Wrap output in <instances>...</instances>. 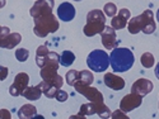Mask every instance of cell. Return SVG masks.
Segmentation results:
<instances>
[{
	"label": "cell",
	"mask_w": 159,
	"mask_h": 119,
	"mask_svg": "<svg viewBox=\"0 0 159 119\" xmlns=\"http://www.w3.org/2000/svg\"><path fill=\"white\" fill-rule=\"evenodd\" d=\"M41 95H42V91H41V86H39V84L36 85V86H28L23 92V96L27 100H31V101L38 100L39 98H41Z\"/></svg>",
	"instance_id": "e0dca14e"
},
{
	"label": "cell",
	"mask_w": 159,
	"mask_h": 119,
	"mask_svg": "<svg viewBox=\"0 0 159 119\" xmlns=\"http://www.w3.org/2000/svg\"><path fill=\"white\" fill-rule=\"evenodd\" d=\"M9 33H10V31L8 27H2V25H0V42H2Z\"/></svg>",
	"instance_id": "f546056e"
},
{
	"label": "cell",
	"mask_w": 159,
	"mask_h": 119,
	"mask_svg": "<svg viewBox=\"0 0 159 119\" xmlns=\"http://www.w3.org/2000/svg\"><path fill=\"white\" fill-rule=\"evenodd\" d=\"M127 29L131 34H138L143 31L145 34H152L157 29V24L154 20V14L153 11L147 9L143 11V14L130 18L127 23Z\"/></svg>",
	"instance_id": "7a4b0ae2"
},
{
	"label": "cell",
	"mask_w": 159,
	"mask_h": 119,
	"mask_svg": "<svg viewBox=\"0 0 159 119\" xmlns=\"http://www.w3.org/2000/svg\"><path fill=\"white\" fill-rule=\"evenodd\" d=\"M73 2H82V0H73Z\"/></svg>",
	"instance_id": "8d00e7d4"
},
{
	"label": "cell",
	"mask_w": 159,
	"mask_h": 119,
	"mask_svg": "<svg viewBox=\"0 0 159 119\" xmlns=\"http://www.w3.org/2000/svg\"><path fill=\"white\" fill-rule=\"evenodd\" d=\"M88 67L94 72H103L110 66V55L106 51L94 49L92 51L87 57Z\"/></svg>",
	"instance_id": "5b68a950"
},
{
	"label": "cell",
	"mask_w": 159,
	"mask_h": 119,
	"mask_svg": "<svg viewBox=\"0 0 159 119\" xmlns=\"http://www.w3.org/2000/svg\"><path fill=\"white\" fill-rule=\"evenodd\" d=\"M155 17H157V20H158V23H159V9H158V11H157V14H155Z\"/></svg>",
	"instance_id": "d590c367"
},
{
	"label": "cell",
	"mask_w": 159,
	"mask_h": 119,
	"mask_svg": "<svg viewBox=\"0 0 159 119\" xmlns=\"http://www.w3.org/2000/svg\"><path fill=\"white\" fill-rule=\"evenodd\" d=\"M8 74H9L8 67H5V66H0V81H4L8 77Z\"/></svg>",
	"instance_id": "f1b7e54d"
},
{
	"label": "cell",
	"mask_w": 159,
	"mask_h": 119,
	"mask_svg": "<svg viewBox=\"0 0 159 119\" xmlns=\"http://www.w3.org/2000/svg\"><path fill=\"white\" fill-rule=\"evenodd\" d=\"M28 83H30V76L25 72H19L17 74V76L14 77V81L9 86V94L11 96H20L23 95L24 90L28 87Z\"/></svg>",
	"instance_id": "52a82bcc"
},
{
	"label": "cell",
	"mask_w": 159,
	"mask_h": 119,
	"mask_svg": "<svg viewBox=\"0 0 159 119\" xmlns=\"http://www.w3.org/2000/svg\"><path fill=\"white\" fill-rule=\"evenodd\" d=\"M130 18H131V13H130V10L126 9V8H122V9L118 10V11H117V14L112 18V20H111V27H112L115 31L124 29L126 25H127Z\"/></svg>",
	"instance_id": "8fae6325"
},
{
	"label": "cell",
	"mask_w": 159,
	"mask_h": 119,
	"mask_svg": "<svg viewBox=\"0 0 159 119\" xmlns=\"http://www.w3.org/2000/svg\"><path fill=\"white\" fill-rule=\"evenodd\" d=\"M155 76H157V79H158V80H159V62L157 63V66H155Z\"/></svg>",
	"instance_id": "d6a6232c"
},
{
	"label": "cell",
	"mask_w": 159,
	"mask_h": 119,
	"mask_svg": "<svg viewBox=\"0 0 159 119\" xmlns=\"http://www.w3.org/2000/svg\"><path fill=\"white\" fill-rule=\"evenodd\" d=\"M69 119H85V117L80 115V114H75V115H71Z\"/></svg>",
	"instance_id": "1f68e13d"
},
{
	"label": "cell",
	"mask_w": 159,
	"mask_h": 119,
	"mask_svg": "<svg viewBox=\"0 0 159 119\" xmlns=\"http://www.w3.org/2000/svg\"><path fill=\"white\" fill-rule=\"evenodd\" d=\"M55 99L57 100V101H60V103H64V101H66L69 99V94L66 91H64V90H59L57 91V94H56V96H55Z\"/></svg>",
	"instance_id": "4316f807"
},
{
	"label": "cell",
	"mask_w": 159,
	"mask_h": 119,
	"mask_svg": "<svg viewBox=\"0 0 159 119\" xmlns=\"http://www.w3.org/2000/svg\"><path fill=\"white\" fill-rule=\"evenodd\" d=\"M80 115L88 117V115H94L96 114V105L94 103H87V104H82L80 109H79V113Z\"/></svg>",
	"instance_id": "603a6c76"
},
{
	"label": "cell",
	"mask_w": 159,
	"mask_h": 119,
	"mask_svg": "<svg viewBox=\"0 0 159 119\" xmlns=\"http://www.w3.org/2000/svg\"><path fill=\"white\" fill-rule=\"evenodd\" d=\"M103 13H104V15H107L110 18H113L117 14V6H116V4L107 3L104 5V8H103Z\"/></svg>",
	"instance_id": "d4e9b609"
},
{
	"label": "cell",
	"mask_w": 159,
	"mask_h": 119,
	"mask_svg": "<svg viewBox=\"0 0 159 119\" xmlns=\"http://www.w3.org/2000/svg\"><path fill=\"white\" fill-rule=\"evenodd\" d=\"M75 6L68 2L61 3L60 6L57 8V18L62 22H71L75 18Z\"/></svg>",
	"instance_id": "7c38bea8"
},
{
	"label": "cell",
	"mask_w": 159,
	"mask_h": 119,
	"mask_svg": "<svg viewBox=\"0 0 159 119\" xmlns=\"http://www.w3.org/2000/svg\"><path fill=\"white\" fill-rule=\"evenodd\" d=\"M140 62L145 69H152L154 66L155 58H154L153 53H150V52H144V53L141 55V57H140Z\"/></svg>",
	"instance_id": "7402d4cb"
},
{
	"label": "cell",
	"mask_w": 159,
	"mask_h": 119,
	"mask_svg": "<svg viewBox=\"0 0 159 119\" xmlns=\"http://www.w3.org/2000/svg\"><path fill=\"white\" fill-rule=\"evenodd\" d=\"M51 53L52 52L47 48V46L42 45V46H39L36 51V63L39 69L43 67V66L46 65V62L51 58Z\"/></svg>",
	"instance_id": "5bb4252c"
},
{
	"label": "cell",
	"mask_w": 159,
	"mask_h": 119,
	"mask_svg": "<svg viewBox=\"0 0 159 119\" xmlns=\"http://www.w3.org/2000/svg\"><path fill=\"white\" fill-rule=\"evenodd\" d=\"M96 105V114L102 118V119H110L112 112L110 110V108L106 105L104 103H94Z\"/></svg>",
	"instance_id": "ac0fdd59"
},
{
	"label": "cell",
	"mask_w": 159,
	"mask_h": 119,
	"mask_svg": "<svg viewBox=\"0 0 159 119\" xmlns=\"http://www.w3.org/2000/svg\"><path fill=\"white\" fill-rule=\"evenodd\" d=\"M153 89H154V85L150 80H148V79H138L131 86V92L143 98L145 95L150 94Z\"/></svg>",
	"instance_id": "30bf717a"
},
{
	"label": "cell",
	"mask_w": 159,
	"mask_h": 119,
	"mask_svg": "<svg viewBox=\"0 0 159 119\" xmlns=\"http://www.w3.org/2000/svg\"><path fill=\"white\" fill-rule=\"evenodd\" d=\"M78 77H79V71L76 70H70L66 72V84H68L69 86H74V84L78 81Z\"/></svg>",
	"instance_id": "cb8c5ba5"
},
{
	"label": "cell",
	"mask_w": 159,
	"mask_h": 119,
	"mask_svg": "<svg viewBox=\"0 0 159 119\" xmlns=\"http://www.w3.org/2000/svg\"><path fill=\"white\" fill-rule=\"evenodd\" d=\"M5 4H7V0H0V9L4 8V6H5Z\"/></svg>",
	"instance_id": "836d02e7"
},
{
	"label": "cell",
	"mask_w": 159,
	"mask_h": 119,
	"mask_svg": "<svg viewBox=\"0 0 159 119\" xmlns=\"http://www.w3.org/2000/svg\"><path fill=\"white\" fill-rule=\"evenodd\" d=\"M135 62L134 53L130 48L116 47L110 55V65L115 72H126L129 71Z\"/></svg>",
	"instance_id": "3957f363"
},
{
	"label": "cell",
	"mask_w": 159,
	"mask_h": 119,
	"mask_svg": "<svg viewBox=\"0 0 159 119\" xmlns=\"http://www.w3.org/2000/svg\"><path fill=\"white\" fill-rule=\"evenodd\" d=\"M0 119H2V113H0Z\"/></svg>",
	"instance_id": "74e56055"
},
{
	"label": "cell",
	"mask_w": 159,
	"mask_h": 119,
	"mask_svg": "<svg viewBox=\"0 0 159 119\" xmlns=\"http://www.w3.org/2000/svg\"><path fill=\"white\" fill-rule=\"evenodd\" d=\"M0 113H2V119H11V114L8 109H0Z\"/></svg>",
	"instance_id": "4dcf8cb0"
},
{
	"label": "cell",
	"mask_w": 159,
	"mask_h": 119,
	"mask_svg": "<svg viewBox=\"0 0 159 119\" xmlns=\"http://www.w3.org/2000/svg\"><path fill=\"white\" fill-rule=\"evenodd\" d=\"M111 119H130V118L126 115V113L121 112L120 109H117L111 114Z\"/></svg>",
	"instance_id": "83f0119b"
},
{
	"label": "cell",
	"mask_w": 159,
	"mask_h": 119,
	"mask_svg": "<svg viewBox=\"0 0 159 119\" xmlns=\"http://www.w3.org/2000/svg\"><path fill=\"white\" fill-rule=\"evenodd\" d=\"M75 61V55L71 51H64L60 58H59V62L61 66H65V67H69V66H71Z\"/></svg>",
	"instance_id": "d6986e66"
},
{
	"label": "cell",
	"mask_w": 159,
	"mask_h": 119,
	"mask_svg": "<svg viewBox=\"0 0 159 119\" xmlns=\"http://www.w3.org/2000/svg\"><path fill=\"white\" fill-rule=\"evenodd\" d=\"M74 89L76 92H79V94H82L85 99L89 100V103H104L103 101V95H102V92L93 87L92 85H84L82 83H79L76 81L74 84Z\"/></svg>",
	"instance_id": "8992f818"
},
{
	"label": "cell",
	"mask_w": 159,
	"mask_h": 119,
	"mask_svg": "<svg viewBox=\"0 0 159 119\" xmlns=\"http://www.w3.org/2000/svg\"><path fill=\"white\" fill-rule=\"evenodd\" d=\"M22 41V36L17 32H13V33H9L2 42H0V47L2 48H7V49H11L17 47Z\"/></svg>",
	"instance_id": "9a60e30c"
},
{
	"label": "cell",
	"mask_w": 159,
	"mask_h": 119,
	"mask_svg": "<svg viewBox=\"0 0 159 119\" xmlns=\"http://www.w3.org/2000/svg\"><path fill=\"white\" fill-rule=\"evenodd\" d=\"M54 5L55 0H37L30 9V14L34 22L33 33L39 38H45L60 28L59 19L52 14Z\"/></svg>",
	"instance_id": "6da1fadb"
},
{
	"label": "cell",
	"mask_w": 159,
	"mask_h": 119,
	"mask_svg": "<svg viewBox=\"0 0 159 119\" xmlns=\"http://www.w3.org/2000/svg\"><path fill=\"white\" fill-rule=\"evenodd\" d=\"M101 41H102V45L104 48L111 49V51L118 46V39L116 36V31L111 27V25L110 27L106 25L104 31L101 33Z\"/></svg>",
	"instance_id": "9c48e42d"
},
{
	"label": "cell",
	"mask_w": 159,
	"mask_h": 119,
	"mask_svg": "<svg viewBox=\"0 0 159 119\" xmlns=\"http://www.w3.org/2000/svg\"><path fill=\"white\" fill-rule=\"evenodd\" d=\"M33 119H45V117L41 115V114H36V115L33 117Z\"/></svg>",
	"instance_id": "e575fe53"
},
{
	"label": "cell",
	"mask_w": 159,
	"mask_h": 119,
	"mask_svg": "<svg viewBox=\"0 0 159 119\" xmlns=\"http://www.w3.org/2000/svg\"><path fill=\"white\" fill-rule=\"evenodd\" d=\"M30 57V51L27 48H17L16 51V58L19 62H25Z\"/></svg>",
	"instance_id": "484cf974"
},
{
	"label": "cell",
	"mask_w": 159,
	"mask_h": 119,
	"mask_svg": "<svg viewBox=\"0 0 159 119\" xmlns=\"http://www.w3.org/2000/svg\"><path fill=\"white\" fill-rule=\"evenodd\" d=\"M78 81L82 83L84 85H92L94 81V76L90 71L88 70H83V71H79V77H78Z\"/></svg>",
	"instance_id": "44dd1931"
},
{
	"label": "cell",
	"mask_w": 159,
	"mask_h": 119,
	"mask_svg": "<svg viewBox=\"0 0 159 119\" xmlns=\"http://www.w3.org/2000/svg\"><path fill=\"white\" fill-rule=\"evenodd\" d=\"M103 81L106 84V86L115 90V91H118V90H122L126 85L125 80L122 77L120 76H117L112 72H107V74H104V77H103Z\"/></svg>",
	"instance_id": "4fadbf2b"
},
{
	"label": "cell",
	"mask_w": 159,
	"mask_h": 119,
	"mask_svg": "<svg viewBox=\"0 0 159 119\" xmlns=\"http://www.w3.org/2000/svg\"><path fill=\"white\" fill-rule=\"evenodd\" d=\"M141 103H143V98L141 96L130 92V94L125 95L121 99V101H120V110L124 112V113L132 112L134 109L139 108L140 105H141Z\"/></svg>",
	"instance_id": "ba28073f"
},
{
	"label": "cell",
	"mask_w": 159,
	"mask_h": 119,
	"mask_svg": "<svg viewBox=\"0 0 159 119\" xmlns=\"http://www.w3.org/2000/svg\"><path fill=\"white\" fill-rule=\"evenodd\" d=\"M19 119H33V117L37 114V109L32 104H24L17 112Z\"/></svg>",
	"instance_id": "2e32d148"
},
{
	"label": "cell",
	"mask_w": 159,
	"mask_h": 119,
	"mask_svg": "<svg viewBox=\"0 0 159 119\" xmlns=\"http://www.w3.org/2000/svg\"><path fill=\"white\" fill-rule=\"evenodd\" d=\"M106 28V15L99 9H93L87 14V24L83 32L87 37H94L101 34Z\"/></svg>",
	"instance_id": "277c9868"
},
{
	"label": "cell",
	"mask_w": 159,
	"mask_h": 119,
	"mask_svg": "<svg viewBox=\"0 0 159 119\" xmlns=\"http://www.w3.org/2000/svg\"><path fill=\"white\" fill-rule=\"evenodd\" d=\"M39 86H41V91H42V94H43L46 98H48V99L55 98V96H56V94H57V91L60 90V89H56L55 86L48 85V84H46V83H43V81L39 83Z\"/></svg>",
	"instance_id": "ffe728a7"
}]
</instances>
